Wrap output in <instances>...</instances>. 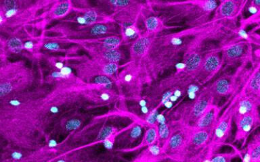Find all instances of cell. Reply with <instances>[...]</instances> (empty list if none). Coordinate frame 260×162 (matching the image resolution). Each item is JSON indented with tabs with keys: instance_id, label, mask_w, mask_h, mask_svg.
Returning a JSON list of instances; mask_svg holds the SVG:
<instances>
[{
	"instance_id": "4",
	"label": "cell",
	"mask_w": 260,
	"mask_h": 162,
	"mask_svg": "<svg viewBox=\"0 0 260 162\" xmlns=\"http://www.w3.org/2000/svg\"><path fill=\"white\" fill-rule=\"evenodd\" d=\"M93 2L119 26L138 24L152 11L149 1L99 0Z\"/></svg>"
},
{
	"instance_id": "16",
	"label": "cell",
	"mask_w": 260,
	"mask_h": 162,
	"mask_svg": "<svg viewBox=\"0 0 260 162\" xmlns=\"http://www.w3.org/2000/svg\"><path fill=\"white\" fill-rule=\"evenodd\" d=\"M236 124V133L234 142H242V147L245 145L249 135L260 126L259 110L244 115L234 120Z\"/></svg>"
},
{
	"instance_id": "9",
	"label": "cell",
	"mask_w": 260,
	"mask_h": 162,
	"mask_svg": "<svg viewBox=\"0 0 260 162\" xmlns=\"http://www.w3.org/2000/svg\"><path fill=\"white\" fill-rule=\"evenodd\" d=\"M221 55L223 68L247 66L253 60L252 43L237 38L230 40L221 46Z\"/></svg>"
},
{
	"instance_id": "20",
	"label": "cell",
	"mask_w": 260,
	"mask_h": 162,
	"mask_svg": "<svg viewBox=\"0 0 260 162\" xmlns=\"http://www.w3.org/2000/svg\"><path fill=\"white\" fill-rule=\"evenodd\" d=\"M144 125L141 120H136L129 127L123 129L117 140L116 145L120 151L129 149V146L135 143L141 137Z\"/></svg>"
},
{
	"instance_id": "34",
	"label": "cell",
	"mask_w": 260,
	"mask_h": 162,
	"mask_svg": "<svg viewBox=\"0 0 260 162\" xmlns=\"http://www.w3.org/2000/svg\"><path fill=\"white\" fill-rule=\"evenodd\" d=\"M158 115V109L154 107L142 119L144 127H152L157 125V117Z\"/></svg>"
},
{
	"instance_id": "31",
	"label": "cell",
	"mask_w": 260,
	"mask_h": 162,
	"mask_svg": "<svg viewBox=\"0 0 260 162\" xmlns=\"http://www.w3.org/2000/svg\"><path fill=\"white\" fill-rule=\"evenodd\" d=\"M117 128L114 127L113 125H105L101 128V130L98 133L97 137L95 138L93 144L103 143L106 139L111 137L113 134L117 133L119 132Z\"/></svg>"
},
{
	"instance_id": "6",
	"label": "cell",
	"mask_w": 260,
	"mask_h": 162,
	"mask_svg": "<svg viewBox=\"0 0 260 162\" xmlns=\"http://www.w3.org/2000/svg\"><path fill=\"white\" fill-rule=\"evenodd\" d=\"M69 67L74 70L75 74L83 82L90 84L95 77L106 76L117 77L120 64L105 63L86 56L71 55Z\"/></svg>"
},
{
	"instance_id": "7",
	"label": "cell",
	"mask_w": 260,
	"mask_h": 162,
	"mask_svg": "<svg viewBox=\"0 0 260 162\" xmlns=\"http://www.w3.org/2000/svg\"><path fill=\"white\" fill-rule=\"evenodd\" d=\"M255 68L240 66L234 73H223L217 77L208 87L214 97L215 101L223 97H231L237 95L243 89L244 85L251 76Z\"/></svg>"
},
{
	"instance_id": "17",
	"label": "cell",
	"mask_w": 260,
	"mask_h": 162,
	"mask_svg": "<svg viewBox=\"0 0 260 162\" xmlns=\"http://www.w3.org/2000/svg\"><path fill=\"white\" fill-rule=\"evenodd\" d=\"M113 156L93 155L83 151L82 148L65 151L48 162H114Z\"/></svg>"
},
{
	"instance_id": "26",
	"label": "cell",
	"mask_w": 260,
	"mask_h": 162,
	"mask_svg": "<svg viewBox=\"0 0 260 162\" xmlns=\"http://www.w3.org/2000/svg\"><path fill=\"white\" fill-rule=\"evenodd\" d=\"M144 25L145 32L155 35H159L164 30L172 29L175 26L167 25L164 20L159 16H148L144 19Z\"/></svg>"
},
{
	"instance_id": "22",
	"label": "cell",
	"mask_w": 260,
	"mask_h": 162,
	"mask_svg": "<svg viewBox=\"0 0 260 162\" xmlns=\"http://www.w3.org/2000/svg\"><path fill=\"white\" fill-rule=\"evenodd\" d=\"M258 107H259V105H258L255 97L246 95L244 93L243 89H242L241 91H240L239 96L238 97L237 102L235 103V109H234V112H235L234 120L240 117L250 114L254 111L259 110Z\"/></svg>"
},
{
	"instance_id": "32",
	"label": "cell",
	"mask_w": 260,
	"mask_h": 162,
	"mask_svg": "<svg viewBox=\"0 0 260 162\" xmlns=\"http://www.w3.org/2000/svg\"><path fill=\"white\" fill-rule=\"evenodd\" d=\"M238 156H242L241 152L238 150L225 153H215L211 155V162H232Z\"/></svg>"
},
{
	"instance_id": "25",
	"label": "cell",
	"mask_w": 260,
	"mask_h": 162,
	"mask_svg": "<svg viewBox=\"0 0 260 162\" xmlns=\"http://www.w3.org/2000/svg\"><path fill=\"white\" fill-rule=\"evenodd\" d=\"M158 126H152V127H145L143 137H142L141 143L138 146L129 149L123 150V152H133L138 151L143 148L149 147L150 145L158 143Z\"/></svg>"
},
{
	"instance_id": "19",
	"label": "cell",
	"mask_w": 260,
	"mask_h": 162,
	"mask_svg": "<svg viewBox=\"0 0 260 162\" xmlns=\"http://www.w3.org/2000/svg\"><path fill=\"white\" fill-rule=\"evenodd\" d=\"M205 51L202 49L191 51L183 55L182 62L178 64V72H182L194 81L195 76L200 68Z\"/></svg>"
},
{
	"instance_id": "10",
	"label": "cell",
	"mask_w": 260,
	"mask_h": 162,
	"mask_svg": "<svg viewBox=\"0 0 260 162\" xmlns=\"http://www.w3.org/2000/svg\"><path fill=\"white\" fill-rule=\"evenodd\" d=\"M214 97L208 85L203 87L196 98L182 105L180 117L172 121L178 122L183 125L192 127L201 115L211 105L214 104Z\"/></svg>"
},
{
	"instance_id": "33",
	"label": "cell",
	"mask_w": 260,
	"mask_h": 162,
	"mask_svg": "<svg viewBox=\"0 0 260 162\" xmlns=\"http://www.w3.org/2000/svg\"><path fill=\"white\" fill-rule=\"evenodd\" d=\"M247 147L251 151V162H260V135L256 136Z\"/></svg>"
},
{
	"instance_id": "23",
	"label": "cell",
	"mask_w": 260,
	"mask_h": 162,
	"mask_svg": "<svg viewBox=\"0 0 260 162\" xmlns=\"http://www.w3.org/2000/svg\"><path fill=\"white\" fill-rule=\"evenodd\" d=\"M87 117L86 114L78 111L64 115L59 123L61 131L64 134H69L77 131L86 120Z\"/></svg>"
},
{
	"instance_id": "5",
	"label": "cell",
	"mask_w": 260,
	"mask_h": 162,
	"mask_svg": "<svg viewBox=\"0 0 260 162\" xmlns=\"http://www.w3.org/2000/svg\"><path fill=\"white\" fill-rule=\"evenodd\" d=\"M151 83L144 71L129 61L116 77L115 88L121 99L136 101L142 96L144 86Z\"/></svg>"
},
{
	"instance_id": "35",
	"label": "cell",
	"mask_w": 260,
	"mask_h": 162,
	"mask_svg": "<svg viewBox=\"0 0 260 162\" xmlns=\"http://www.w3.org/2000/svg\"><path fill=\"white\" fill-rule=\"evenodd\" d=\"M255 98L256 100H257V102L258 103V105H259V106H260V91L259 93H258V94L256 95L255 97Z\"/></svg>"
},
{
	"instance_id": "30",
	"label": "cell",
	"mask_w": 260,
	"mask_h": 162,
	"mask_svg": "<svg viewBox=\"0 0 260 162\" xmlns=\"http://www.w3.org/2000/svg\"><path fill=\"white\" fill-rule=\"evenodd\" d=\"M158 133V142L161 147L164 146L166 142L168 141L172 133V125L170 121L166 120L157 124Z\"/></svg>"
},
{
	"instance_id": "14",
	"label": "cell",
	"mask_w": 260,
	"mask_h": 162,
	"mask_svg": "<svg viewBox=\"0 0 260 162\" xmlns=\"http://www.w3.org/2000/svg\"><path fill=\"white\" fill-rule=\"evenodd\" d=\"M121 99L115 89L92 84L89 85L82 95L83 100L95 107L107 106Z\"/></svg>"
},
{
	"instance_id": "3",
	"label": "cell",
	"mask_w": 260,
	"mask_h": 162,
	"mask_svg": "<svg viewBox=\"0 0 260 162\" xmlns=\"http://www.w3.org/2000/svg\"><path fill=\"white\" fill-rule=\"evenodd\" d=\"M36 79L34 70L23 60L0 63V99L29 90Z\"/></svg>"
},
{
	"instance_id": "2",
	"label": "cell",
	"mask_w": 260,
	"mask_h": 162,
	"mask_svg": "<svg viewBox=\"0 0 260 162\" xmlns=\"http://www.w3.org/2000/svg\"><path fill=\"white\" fill-rule=\"evenodd\" d=\"M114 35L121 36L120 26L115 22L86 26L58 22L46 28L44 40H82Z\"/></svg>"
},
{
	"instance_id": "8",
	"label": "cell",
	"mask_w": 260,
	"mask_h": 162,
	"mask_svg": "<svg viewBox=\"0 0 260 162\" xmlns=\"http://www.w3.org/2000/svg\"><path fill=\"white\" fill-rule=\"evenodd\" d=\"M73 3L72 12L59 22L86 26L114 22L109 14L97 6L91 5V2L73 1Z\"/></svg>"
},
{
	"instance_id": "18",
	"label": "cell",
	"mask_w": 260,
	"mask_h": 162,
	"mask_svg": "<svg viewBox=\"0 0 260 162\" xmlns=\"http://www.w3.org/2000/svg\"><path fill=\"white\" fill-rule=\"evenodd\" d=\"M73 3L71 0H54V3L45 12L44 23L45 27L53 21H60L72 12Z\"/></svg>"
},
{
	"instance_id": "24",
	"label": "cell",
	"mask_w": 260,
	"mask_h": 162,
	"mask_svg": "<svg viewBox=\"0 0 260 162\" xmlns=\"http://www.w3.org/2000/svg\"><path fill=\"white\" fill-rule=\"evenodd\" d=\"M80 48L76 45L59 40H45L43 52L47 53H62L66 55H75Z\"/></svg>"
},
{
	"instance_id": "13",
	"label": "cell",
	"mask_w": 260,
	"mask_h": 162,
	"mask_svg": "<svg viewBox=\"0 0 260 162\" xmlns=\"http://www.w3.org/2000/svg\"><path fill=\"white\" fill-rule=\"evenodd\" d=\"M221 46L205 51L200 68L194 78V82L203 87L207 84L222 70Z\"/></svg>"
},
{
	"instance_id": "11",
	"label": "cell",
	"mask_w": 260,
	"mask_h": 162,
	"mask_svg": "<svg viewBox=\"0 0 260 162\" xmlns=\"http://www.w3.org/2000/svg\"><path fill=\"white\" fill-rule=\"evenodd\" d=\"M170 122L172 127V133L162 147V152L166 159L176 161L186 149L193 129L178 122Z\"/></svg>"
},
{
	"instance_id": "28",
	"label": "cell",
	"mask_w": 260,
	"mask_h": 162,
	"mask_svg": "<svg viewBox=\"0 0 260 162\" xmlns=\"http://www.w3.org/2000/svg\"><path fill=\"white\" fill-rule=\"evenodd\" d=\"M119 26L123 45L132 44L143 33L138 26V24H125Z\"/></svg>"
},
{
	"instance_id": "29",
	"label": "cell",
	"mask_w": 260,
	"mask_h": 162,
	"mask_svg": "<svg viewBox=\"0 0 260 162\" xmlns=\"http://www.w3.org/2000/svg\"><path fill=\"white\" fill-rule=\"evenodd\" d=\"M71 55L64 56H53V55H44L43 57L48 64L50 70L61 71L69 67V57Z\"/></svg>"
},
{
	"instance_id": "21",
	"label": "cell",
	"mask_w": 260,
	"mask_h": 162,
	"mask_svg": "<svg viewBox=\"0 0 260 162\" xmlns=\"http://www.w3.org/2000/svg\"><path fill=\"white\" fill-rule=\"evenodd\" d=\"M222 107L213 104L201 115L192 128L195 131H213L216 125Z\"/></svg>"
},
{
	"instance_id": "15",
	"label": "cell",
	"mask_w": 260,
	"mask_h": 162,
	"mask_svg": "<svg viewBox=\"0 0 260 162\" xmlns=\"http://www.w3.org/2000/svg\"><path fill=\"white\" fill-rule=\"evenodd\" d=\"M247 0H222L214 12L212 20L236 22L247 6Z\"/></svg>"
},
{
	"instance_id": "1",
	"label": "cell",
	"mask_w": 260,
	"mask_h": 162,
	"mask_svg": "<svg viewBox=\"0 0 260 162\" xmlns=\"http://www.w3.org/2000/svg\"><path fill=\"white\" fill-rule=\"evenodd\" d=\"M54 0H0V31L2 35L27 38L40 35L46 28L45 12Z\"/></svg>"
},
{
	"instance_id": "12",
	"label": "cell",
	"mask_w": 260,
	"mask_h": 162,
	"mask_svg": "<svg viewBox=\"0 0 260 162\" xmlns=\"http://www.w3.org/2000/svg\"><path fill=\"white\" fill-rule=\"evenodd\" d=\"M239 93L232 97L229 104L225 107L222 114L219 116L218 121L212 131L210 147L214 153L218 151L231 139L233 131V124L235 117V105L237 102Z\"/></svg>"
},
{
	"instance_id": "27",
	"label": "cell",
	"mask_w": 260,
	"mask_h": 162,
	"mask_svg": "<svg viewBox=\"0 0 260 162\" xmlns=\"http://www.w3.org/2000/svg\"><path fill=\"white\" fill-rule=\"evenodd\" d=\"M244 93L255 97L260 91V66L255 67L253 73L243 87Z\"/></svg>"
}]
</instances>
